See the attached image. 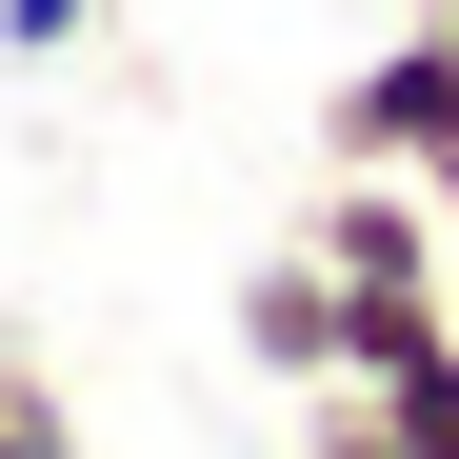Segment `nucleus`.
Segmentation results:
<instances>
[{"instance_id":"f257e3e1","label":"nucleus","mask_w":459,"mask_h":459,"mask_svg":"<svg viewBox=\"0 0 459 459\" xmlns=\"http://www.w3.org/2000/svg\"><path fill=\"white\" fill-rule=\"evenodd\" d=\"M320 140H340V160H400V180H459V21H439V0L340 81V120H320Z\"/></svg>"},{"instance_id":"f03ea898","label":"nucleus","mask_w":459,"mask_h":459,"mask_svg":"<svg viewBox=\"0 0 459 459\" xmlns=\"http://www.w3.org/2000/svg\"><path fill=\"white\" fill-rule=\"evenodd\" d=\"M299 240H320L359 299H439V280H459V240H439V180H400V160H340Z\"/></svg>"},{"instance_id":"7ed1b4c3","label":"nucleus","mask_w":459,"mask_h":459,"mask_svg":"<svg viewBox=\"0 0 459 459\" xmlns=\"http://www.w3.org/2000/svg\"><path fill=\"white\" fill-rule=\"evenodd\" d=\"M240 359L299 379V400H320V379H359V280H340L320 240H260V260H240Z\"/></svg>"},{"instance_id":"20e7f679","label":"nucleus","mask_w":459,"mask_h":459,"mask_svg":"<svg viewBox=\"0 0 459 459\" xmlns=\"http://www.w3.org/2000/svg\"><path fill=\"white\" fill-rule=\"evenodd\" d=\"M0 459H81V420H60V379L0 340Z\"/></svg>"},{"instance_id":"39448f33","label":"nucleus","mask_w":459,"mask_h":459,"mask_svg":"<svg viewBox=\"0 0 459 459\" xmlns=\"http://www.w3.org/2000/svg\"><path fill=\"white\" fill-rule=\"evenodd\" d=\"M299 459H420V439H400V400H379V379H320V439H299Z\"/></svg>"},{"instance_id":"423d86ee","label":"nucleus","mask_w":459,"mask_h":459,"mask_svg":"<svg viewBox=\"0 0 459 459\" xmlns=\"http://www.w3.org/2000/svg\"><path fill=\"white\" fill-rule=\"evenodd\" d=\"M100 40V0H0V60H81Z\"/></svg>"},{"instance_id":"0eeeda50","label":"nucleus","mask_w":459,"mask_h":459,"mask_svg":"<svg viewBox=\"0 0 459 459\" xmlns=\"http://www.w3.org/2000/svg\"><path fill=\"white\" fill-rule=\"evenodd\" d=\"M439 240H459V180H439Z\"/></svg>"},{"instance_id":"6e6552de","label":"nucleus","mask_w":459,"mask_h":459,"mask_svg":"<svg viewBox=\"0 0 459 459\" xmlns=\"http://www.w3.org/2000/svg\"><path fill=\"white\" fill-rule=\"evenodd\" d=\"M439 21H459V0H439Z\"/></svg>"}]
</instances>
